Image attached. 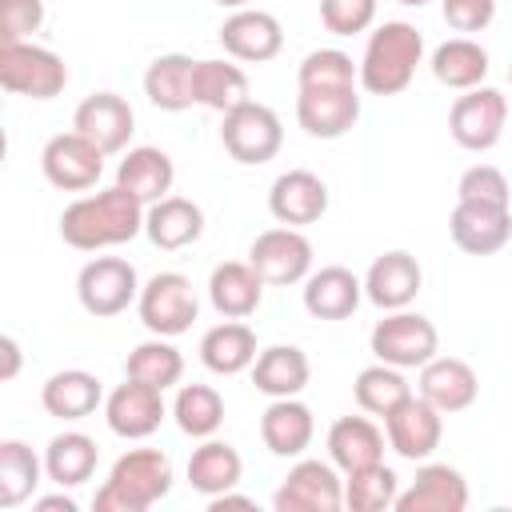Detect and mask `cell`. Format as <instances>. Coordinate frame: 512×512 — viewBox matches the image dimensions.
Here are the masks:
<instances>
[{
	"mask_svg": "<svg viewBox=\"0 0 512 512\" xmlns=\"http://www.w3.org/2000/svg\"><path fill=\"white\" fill-rule=\"evenodd\" d=\"M144 212H148V204H140L120 184H112L104 192L72 200L60 212V240L76 252L116 248V244H128L144 232Z\"/></svg>",
	"mask_w": 512,
	"mask_h": 512,
	"instance_id": "cell-1",
	"label": "cell"
},
{
	"mask_svg": "<svg viewBox=\"0 0 512 512\" xmlns=\"http://www.w3.org/2000/svg\"><path fill=\"white\" fill-rule=\"evenodd\" d=\"M172 492V460L160 448H128L100 484L96 512H148Z\"/></svg>",
	"mask_w": 512,
	"mask_h": 512,
	"instance_id": "cell-2",
	"label": "cell"
},
{
	"mask_svg": "<svg viewBox=\"0 0 512 512\" xmlns=\"http://www.w3.org/2000/svg\"><path fill=\"white\" fill-rule=\"evenodd\" d=\"M424 60V36L408 20H384L360 56V88L372 96H400Z\"/></svg>",
	"mask_w": 512,
	"mask_h": 512,
	"instance_id": "cell-3",
	"label": "cell"
},
{
	"mask_svg": "<svg viewBox=\"0 0 512 512\" xmlns=\"http://www.w3.org/2000/svg\"><path fill=\"white\" fill-rule=\"evenodd\" d=\"M0 84L12 96H28V100H52L64 92L68 84V64L32 40H16V44H0Z\"/></svg>",
	"mask_w": 512,
	"mask_h": 512,
	"instance_id": "cell-4",
	"label": "cell"
},
{
	"mask_svg": "<svg viewBox=\"0 0 512 512\" xmlns=\"http://www.w3.org/2000/svg\"><path fill=\"white\" fill-rule=\"evenodd\" d=\"M368 344H372V356L380 364H392V368H424L440 352V332H436V324L428 316L408 312V308H396L384 320H376Z\"/></svg>",
	"mask_w": 512,
	"mask_h": 512,
	"instance_id": "cell-5",
	"label": "cell"
},
{
	"mask_svg": "<svg viewBox=\"0 0 512 512\" xmlns=\"http://www.w3.org/2000/svg\"><path fill=\"white\" fill-rule=\"evenodd\" d=\"M136 312H140V324L152 332V336H184L192 328V320L200 316V300L192 292V280L184 272H156L144 288H140V300H136Z\"/></svg>",
	"mask_w": 512,
	"mask_h": 512,
	"instance_id": "cell-6",
	"label": "cell"
},
{
	"mask_svg": "<svg viewBox=\"0 0 512 512\" xmlns=\"http://www.w3.org/2000/svg\"><path fill=\"white\" fill-rule=\"evenodd\" d=\"M220 144L236 164H268L284 148V124L268 104L244 100L240 108L224 112Z\"/></svg>",
	"mask_w": 512,
	"mask_h": 512,
	"instance_id": "cell-7",
	"label": "cell"
},
{
	"mask_svg": "<svg viewBox=\"0 0 512 512\" xmlns=\"http://www.w3.org/2000/svg\"><path fill=\"white\" fill-rule=\"evenodd\" d=\"M140 288L144 284H140L136 268L128 260H120V256H96L76 276V300L96 320L120 316L128 304L140 300Z\"/></svg>",
	"mask_w": 512,
	"mask_h": 512,
	"instance_id": "cell-8",
	"label": "cell"
},
{
	"mask_svg": "<svg viewBox=\"0 0 512 512\" xmlns=\"http://www.w3.org/2000/svg\"><path fill=\"white\" fill-rule=\"evenodd\" d=\"M504 124H508V100L504 92L480 84V88H468L464 96L452 100L448 108V132L460 148L468 152H488L500 144L504 136Z\"/></svg>",
	"mask_w": 512,
	"mask_h": 512,
	"instance_id": "cell-9",
	"label": "cell"
},
{
	"mask_svg": "<svg viewBox=\"0 0 512 512\" xmlns=\"http://www.w3.org/2000/svg\"><path fill=\"white\" fill-rule=\"evenodd\" d=\"M276 512H340L344 480L332 460H296L272 496Z\"/></svg>",
	"mask_w": 512,
	"mask_h": 512,
	"instance_id": "cell-10",
	"label": "cell"
},
{
	"mask_svg": "<svg viewBox=\"0 0 512 512\" xmlns=\"http://www.w3.org/2000/svg\"><path fill=\"white\" fill-rule=\"evenodd\" d=\"M40 168H44V180L52 188H60V192H88L104 176V152L88 136H80L72 128V132H60V136H52L44 144Z\"/></svg>",
	"mask_w": 512,
	"mask_h": 512,
	"instance_id": "cell-11",
	"label": "cell"
},
{
	"mask_svg": "<svg viewBox=\"0 0 512 512\" xmlns=\"http://www.w3.org/2000/svg\"><path fill=\"white\" fill-rule=\"evenodd\" d=\"M248 264L260 272L264 284H300L312 272V240L300 228H268L248 244Z\"/></svg>",
	"mask_w": 512,
	"mask_h": 512,
	"instance_id": "cell-12",
	"label": "cell"
},
{
	"mask_svg": "<svg viewBox=\"0 0 512 512\" xmlns=\"http://www.w3.org/2000/svg\"><path fill=\"white\" fill-rule=\"evenodd\" d=\"M384 436H388V448L412 464L428 460L436 448H440V436H444V412L432 408L424 396H408L404 404H396L388 416H384Z\"/></svg>",
	"mask_w": 512,
	"mask_h": 512,
	"instance_id": "cell-13",
	"label": "cell"
},
{
	"mask_svg": "<svg viewBox=\"0 0 512 512\" xmlns=\"http://www.w3.org/2000/svg\"><path fill=\"white\" fill-rule=\"evenodd\" d=\"M168 416L164 404V388H152L144 380H124L104 396V420L120 440H144L160 428V420Z\"/></svg>",
	"mask_w": 512,
	"mask_h": 512,
	"instance_id": "cell-14",
	"label": "cell"
},
{
	"mask_svg": "<svg viewBox=\"0 0 512 512\" xmlns=\"http://www.w3.org/2000/svg\"><path fill=\"white\" fill-rule=\"evenodd\" d=\"M448 236L468 256H492L512 240V208L508 204L456 200V208L448 216Z\"/></svg>",
	"mask_w": 512,
	"mask_h": 512,
	"instance_id": "cell-15",
	"label": "cell"
},
{
	"mask_svg": "<svg viewBox=\"0 0 512 512\" xmlns=\"http://www.w3.org/2000/svg\"><path fill=\"white\" fill-rule=\"evenodd\" d=\"M72 128L80 136H88L104 156H112V152H128V140L136 132V112L116 92H92L76 104Z\"/></svg>",
	"mask_w": 512,
	"mask_h": 512,
	"instance_id": "cell-16",
	"label": "cell"
},
{
	"mask_svg": "<svg viewBox=\"0 0 512 512\" xmlns=\"http://www.w3.org/2000/svg\"><path fill=\"white\" fill-rule=\"evenodd\" d=\"M296 120L312 140H340L360 120L356 84H348V88H300L296 92Z\"/></svg>",
	"mask_w": 512,
	"mask_h": 512,
	"instance_id": "cell-17",
	"label": "cell"
},
{
	"mask_svg": "<svg viewBox=\"0 0 512 512\" xmlns=\"http://www.w3.org/2000/svg\"><path fill=\"white\" fill-rule=\"evenodd\" d=\"M220 44L232 60L244 64H264L284 48V28L272 12L264 8H236L220 24Z\"/></svg>",
	"mask_w": 512,
	"mask_h": 512,
	"instance_id": "cell-18",
	"label": "cell"
},
{
	"mask_svg": "<svg viewBox=\"0 0 512 512\" xmlns=\"http://www.w3.org/2000/svg\"><path fill=\"white\" fill-rule=\"evenodd\" d=\"M268 212L288 228L316 224L328 212V184L308 168H288L268 188Z\"/></svg>",
	"mask_w": 512,
	"mask_h": 512,
	"instance_id": "cell-19",
	"label": "cell"
},
{
	"mask_svg": "<svg viewBox=\"0 0 512 512\" xmlns=\"http://www.w3.org/2000/svg\"><path fill=\"white\" fill-rule=\"evenodd\" d=\"M424 288V268L412 252L404 248H392L384 256H376L364 272V296L384 308V312H396V308H408L416 300V292Z\"/></svg>",
	"mask_w": 512,
	"mask_h": 512,
	"instance_id": "cell-20",
	"label": "cell"
},
{
	"mask_svg": "<svg viewBox=\"0 0 512 512\" xmlns=\"http://www.w3.org/2000/svg\"><path fill=\"white\" fill-rule=\"evenodd\" d=\"M420 396L440 408L444 416L452 412H464L476 404L480 396V376L468 360L460 356H432L424 368H420Z\"/></svg>",
	"mask_w": 512,
	"mask_h": 512,
	"instance_id": "cell-21",
	"label": "cell"
},
{
	"mask_svg": "<svg viewBox=\"0 0 512 512\" xmlns=\"http://www.w3.org/2000/svg\"><path fill=\"white\" fill-rule=\"evenodd\" d=\"M468 480L452 464H420L416 480L396 496V512H464Z\"/></svg>",
	"mask_w": 512,
	"mask_h": 512,
	"instance_id": "cell-22",
	"label": "cell"
},
{
	"mask_svg": "<svg viewBox=\"0 0 512 512\" xmlns=\"http://www.w3.org/2000/svg\"><path fill=\"white\" fill-rule=\"evenodd\" d=\"M360 296H364V280L344 264L316 268L304 280V312L316 320H348L360 308Z\"/></svg>",
	"mask_w": 512,
	"mask_h": 512,
	"instance_id": "cell-23",
	"label": "cell"
},
{
	"mask_svg": "<svg viewBox=\"0 0 512 512\" xmlns=\"http://www.w3.org/2000/svg\"><path fill=\"white\" fill-rule=\"evenodd\" d=\"M312 436H316L312 408L304 400H296V396L272 400L264 408V416H260V440H264V448L272 456H284V460L304 456V448L312 444Z\"/></svg>",
	"mask_w": 512,
	"mask_h": 512,
	"instance_id": "cell-24",
	"label": "cell"
},
{
	"mask_svg": "<svg viewBox=\"0 0 512 512\" xmlns=\"http://www.w3.org/2000/svg\"><path fill=\"white\" fill-rule=\"evenodd\" d=\"M200 232H204V208L188 196H164L144 212V236L164 252H180L196 244Z\"/></svg>",
	"mask_w": 512,
	"mask_h": 512,
	"instance_id": "cell-25",
	"label": "cell"
},
{
	"mask_svg": "<svg viewBox=\"0 0 512 512\" xmlns=\"http://www.w3.org/2000/svg\"><path fill=\"white\" fill-rule=\"evenodd\" d=\"M208 300L224 320H244L264 300V280L248 260H224L208 276Z\"/></svg>",
	"mask_w": 512,
	"mask_h": 512,
	"instance_id": "cell-26",
	"label": "cell"
},
{
	"mask_svg": "<svg viewBox=\"0 0 512 512\" xmlns=\"http://www.w3.org/2000/svg\"><path fill=\"white\" fill-rule=\"evenodd\" d=\"M172 180H176V168H172V156L164 148H152V144H140V148H128L124 160L116 164V184L124 192H132L140 204H156L172 192Z\"/></svg>",
	"mask_w": 512,
	"mask_h": 512,
	"instance_id": "cell-27",
	"label": "cell"
},
{
	"mask_svg": "<svg viewBox=\"0 0 512 512\" xmlns=\"http://www.w3.org/2000/svg\"><path fill=\"white\" fill-rule=\"evenodd\" d=\"M40 404L48 416L56 420H84L104 404V388L100 376H92L88 368H64L52 372L40 388Z\"/></svg>",
	"mask_w": 512,
	"mask_h": 512,
	"instance_id": "cell-28",
	"label": "cell"
},
{
	"mask_svg": "<svg viewBox=\"0 0 512 512\" xmlns=\"http://www.w3.org/2000/svg\"><path fill=\"white\" fill-rule=\"evenodd\" d=\"M248 372H252L256 392H264L268 400H280V396H300L308 388L312 364H308L304 348H296V344H272V348H264L256 356V364Z\"/></svg>",
	"mask_w": 512,
	"mask_h": 512,
	"instance_id": "cell-29",
	"label": "cell"
},
{
	"mask_svg": "<svg viewBox=\"0 0 512 512\" xmlns=\"http://www.w3.org/2000/svg\"><path fill=\"white\" fill-rule=\"evenodd\" d=\"M260 348H256V332L244 324V320H224L216 328H208L200 336V360L208 372L216 376H236V372H248L256 364Z\"/></svg>",
	"mask_w": 512,
	"mask_h": 512,
	"instance_id": "cell-30",
	"label": "cell"
},
{
	"mask_svg": "<svg viewBox=\"0 0 512 512\" xmlns=\"http://www.w3.org/2000/svg\"><path fill=\"white\" fill-rule=\"evenodd\" d=\"M192 72H196V60L184 56V52L156 56L144 68V96L152 100V108H160V112H184V108H192L196 104Z\"/></svg>",
	"mask_w": 512,
	"mask_h": 512,
	"instance_id": "cell-31",
	"label": "cell"
},
{
	"mask_svg": "<svg viewBox=\"0 0 512 512\" xmlns=\"http://www.w3.org/2000/svg\"><path fill=\"white\" fill-rule=\"evenodd\" d=\"M328 460L340 472H356L384 460V432L368 416H340L328 428Z\"/></svg>",
	"mask_w": 512,
	"mask_h": 512,
	"instance_id": "cell-32",
	"label": "cell"
},
{
	"mask_svg": "<svg viewBox=\"0 0 512 512\" xmlns=\"http://www.w3.org/2000/svg\"><path fill=\"white\" fill-rule=\"evenodd\" d=\"M432 76L444 84V88H456V92H468V88H480L484 76H488V48L472 36H452L444 44H436L432 60H428Z\"/></svg>",
	"mask_w": 512,
	"mask_h": 512,
	"instance_id": "cell-33",
	"label": "cell"
},
{
	"mask_svg": "<svg viewBox=\"0 0 512 512\" xmlns=\"http://www.w3.org/2000/svg\"><path fill=\"white\" fill-rule=\"evenodd\" d=\"M244 476V460L240 452L228 444V440H216L208 436L200 448H192L188 456V484L200 492V496H220V492H232Z\"/></svg>",
	"mask_w": 512,
	"mask_h": 512,
	"instance_id": "cell-34",
	"label": "cell"
},
{
	"mask_svg": "<svg viewBox=\"0 0 512 512\" xmlns=\"http://www.w3.org/2000/svg\"><path fill=\"white\" fill-rule=\"evenodd\" d=\"M192 92H196V104L208 108V112H232L240 108L248 96V76L240 64L232 60H196V72H192Z\"/></svg>",
	"mask_w": 512,
	"mask_h": 512,
	"instance_id": "cell-35",
	"label": "cell"
},
{
	"mask_svg": "<svg viewBox=\"0 0 512 512\" xmlns=\"http://www.w3.org/2000/svg\"><path fill=\"white\" fill-rule=\"evenodd\" d=\"M96 460H100V448L88 432H60L44 448V472L56 488H76V484L92 480Z\"/></svg>",
	"mask_w": 512,
	"mask_h": 512,
	"instance_id": "cell-36",
	"label": "cell"
},
{
	"mask_svg": "<svg viewBox=\"0 0 512 512\" xmlns=\"http://www.w3.org/2000/svg\"><path fill=\"white\" fill-rule=\"evenodd\" d=\"M44 460L24 440H0V508H20L40 488Z\"/></svg>",
	"mask_w": 512,
	"mask_h": 512,
	"instance_id": "cell-37",
	"label": "cell"
},
{
	"mask_svg": "<svg viewBox=\"0 0 512 512\" xmlns=\"http://www.w3.org/2000/svg\"><path fill=\"white\" fill-rule=\"evenodd\" d=\"M172 416L184 436L208 440L224 424V396L212 384H180V392L172 400Z\"/></svg>",
	"mask_w": 512,
	"mask_h": 512,
	"instance_id": "cell-38",
	"label": "cell"
},
{
	"mask_svg": "<svg viewBox=\"0 0 512 512\" xmlns=\"http://www.w3.org/2000/svg\"><path fill=\"white\" fill-rule=\"evenodd\" d=\"M124 376L144 380V384H152V388H172V384H180V376H184V356H180V348H176L168 336H152V340H144V344H136V348L128 352Z\"/></svg>",
	"mask_w": 512,
	"mask_h": 512,
	"instance_id": "cell-39",
	"label": "cell"
},
{
	"mask_svg": "<svg viewBox=\"0 0 512 512\" xmlns=\"http://www.w3.org/2000/svg\"><path fill=\"white\" fill-rule=\"evenodd\" d=\"M352 396H356V404L368 412V416H388L396 404H404L408 396H412V384L404 380V368H392V364H368V368H360V376H356V384H352Z\"/></svg>",
	"mask_w": 512,
	"mask_h": 512,
	"instance_id": "cell-40",
	"label": "cell"
},
{
	"mask_svg": "<svg viewBox=\"0 0 512 512\" xmlns=\"http://www.w3.org/2000/svg\"><path fill=\"white\" fill-rule=\"evenodd\" d=\"M396 496H400V476L392 468H384V460L368 464V468H356V472H344V504L352 512L396 508Z\"/></svg>",
	"mask_w": 512,
	"mask_h": 512,
	"instance_id": "cell-41",
	"label": "cell"
},
{
	"mask_svg": "<svg viewBox=\"0 0 512 512\" xmlns=\"http://www.w3.org/2000/svg\"><path fill=\"white\" fill-rule=\"evenodd\" d=\"M296 84L300 88H348V84H360V64H352V56L340 48H316L300 60Z\"/></svg>",
	"mask_w": 512,
	"mask_h": 512,
	"instance_id": "cell-42",
	"label": "cell"
},
{
	"mask_svg": "<svg viewBox=\"0 0 512 512\" xmlns=\"http://www.w3.org/2000/svg\"><path fill=\"white\" fill-rule=\"evenodd\" d=\"M456 200H480V204H508L512 208V188L496 164H472L456 184Z\"/></svg>",
	"mask_w": 512,
	"mask_h": 512,
	"instance_id": "cell-43",
	"label": "cell"
},
{
	"mask_svg": "<svg viewBox=\"0 0 512 512\" xmlns=\"http://www.w3.org/2000/svg\"><path fill=\"white\" fill-rule=\"evenodd\" d=\"M320 20L332 36H356L372 28L376 0H320Z\"/></svg>",
	"mask_w": 512,
	"mask_h": 512,
	"instance_id": "cell-44",
	"label": "cell"
},
{
	"mask_svg": "<svg viewBox=\"0 0 512 512\" xmlns=\"http://www.w3.org/2000/svg\"><path fill=\"white\" fill-rule=\"evenodd\" d=\"M44 24V0H0V44L32 40Z\"/></svg>",
	"mask_w": 512,
	"mask_h": 512,
	"instance_id": "cell-45",
	"label": "cell"
},
{
	"mask_svg": "<svg viewBox=\"0 0 512 512\" xmlns=\"http://www.w3.org/2000/svg\"><path fill=\"white\" fill-rule=\"evenodd\" d=\"M440 12H444V24L452 32L472 36L496 20V0H440Z\"/></svg>",
	"mask_w": 512,
	"mask_h": 512,
	"instance_id": "cell-46",
	"label": "cell"
},
{
	"mask_svg": "<svg viewBox=\"0 0 512 512\" xmlns=\"http://www.w3.org/2000/svg\"><path fill=\"white\" fill-rule=\"evenodd\" d=\"M0 356H4L0 380L8 384V380H16V372H20V344H16V336H0Z\"/></svg>",
	"mask_w": 512,
	"mask_h": 512,
	"instance_id": "cell-47",
	"label": "cell"
},
{
	"mask_svg": "<svg viewBox=\"0 0 512 512\" xmlns=\"http://www.w3.org/2000/svg\"><path fill=\"white\" fill-rule=\"evenodd\" d=\"M32 508H36V512H76V500L64 496V488H60L56 496H36Z\"/></svg>",
	"mask_w": 512,
	"mask_h": 512,
	"instance_id": "cell-48",
	"label": "cell"
},
{
	"mask_svg": "<svg viewBox=\"0 0 512 512\" xmlns=\"http://www.w3.org/2000/svg\"><path fill=\"white\" fill-rule=\"evenodd\" d=\"M208 508H212V512H224V508H252V500H248V496H236V492H220V496L208 500Z\"/></svg>",
	"mask_w": 512,
	"mask_h": 512,
	"instance_id": "cell-49",
	"label": "cell"
},
{
	"mask_svg": "<svg viewBox=\"0 0 512 512\" xmlns=\"http://www.w3.org/2000/svg\"><path fill=\"white\" fill-rule=\"evenodd\" d=\"M216 4H220V8H232V12H236V8H248L252 0H216Z\"/></svg>",
	"mask_w": 512,
	"mask_h": 512,
	"instance_id": "cell-50",
	"label": "cell"
},
{
	"mask_svg": "<svg viewBox=\"0 0 512 512\" xmlns=\"http://www.w3.org/2000/svg\"><path fill=\"white\" fill-rule=\"evenodd\" d=\"M396 4H404V8H424L428 0H396Z\"/></svg>",
	"mask_w": 512,
	"mask_h": 512,
	"instance_id": "cell-51",
	"label": "cell"
},
{
	"mask_svg": "<svg viewBox=\"0 0 512 512\" xmlns=\"http://www.w3.org/2000/svg\"><path fill=\"white\" fill-rule=\"evenodd\" d=\"M508 80H512V68H508Z\"/></svg>",
	"mask_w": 512,
	"mask_h": 512,
	"instance_id": "cell-52",
	"label": "cell"
}]
</instances>
